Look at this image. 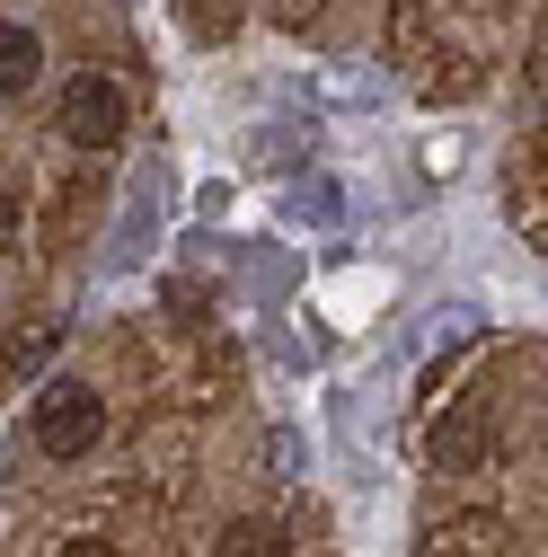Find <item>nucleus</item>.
<instances>
[{"label":"nucleus","instance_id":"1","mask_svg":"<svg viewBox=\"0 0 548 557\" xmlns=\"http://www.w3.org/2000/svg\"><path fill=\"white\" fill-rule=\"evenodd\" d=\"M27 434H36L45 460H89L107 443V398L89 381H45L36 407H27Z\"/></svg>","mask_w":548,"mask_h":557},{"label":"nucleus","instance_id":"6","mask_svg":"<svg viewBox=\"0 0 548 557\" xmlns=\"http://www.w3.org/2000/svg\"><path fill=\"white\" fill-rule=\"evenodd\" d=\"M53 557H124V548H115V540H98V531H72Z\"/></svg>","mask_w":548,"mask_h":557},{"label":"nucleus","instance_id":"2","mask_svg":"<svg viewBox=\"0 0 548 557\" xmlns=\"http://www.w3.org/2000/svg\"><path fill=\"white\" fill-rule=\"evenodd\" d=\"M124 115H133V98H124L115 72H72L62 98H53V133L72 151H115L124 143Z\"/></svg>","mask_w":548,"mask_h":557},{"label":"nucleus","instance_id":"5","mask_svg":"<svg viewBox=\"0 0 548 557\" xmlns=\"http://www.w3.org/2000/svg\"><path fill=\"white\" fill-rule=\"evenodd\" d=\"M36 72H45V36L10 18V27H0V98H18Z\"/></svg>","mask_w":548,"mask_h":557},{"label":"nucleus","instance_id":"4","mask_svg":"<svg viewBox=\"0 0 548 557\" xmlns=\"http://www.w3.org/2000/svg\"><path fill=\"white\" fill-rule=\"evenodd\" d=\"M213 557H292V531L265 522V513H239V522H222Z\"/></svg>","mask_w":548,"mask_h":557},{"label":"nucleus","instance_id":"3","mask_svg":"<svg viewBox=\"0 0 548 557\" xmlns=\"http://www.w3.org/2000/svg\"><path fill=\"white\" fill-rule=\"evenodd\" d=\"M505 434H496V398H451V416L434 425V469H496Z\"/></svg>","mask_w":548,"mask_h":557}]
</instances>
